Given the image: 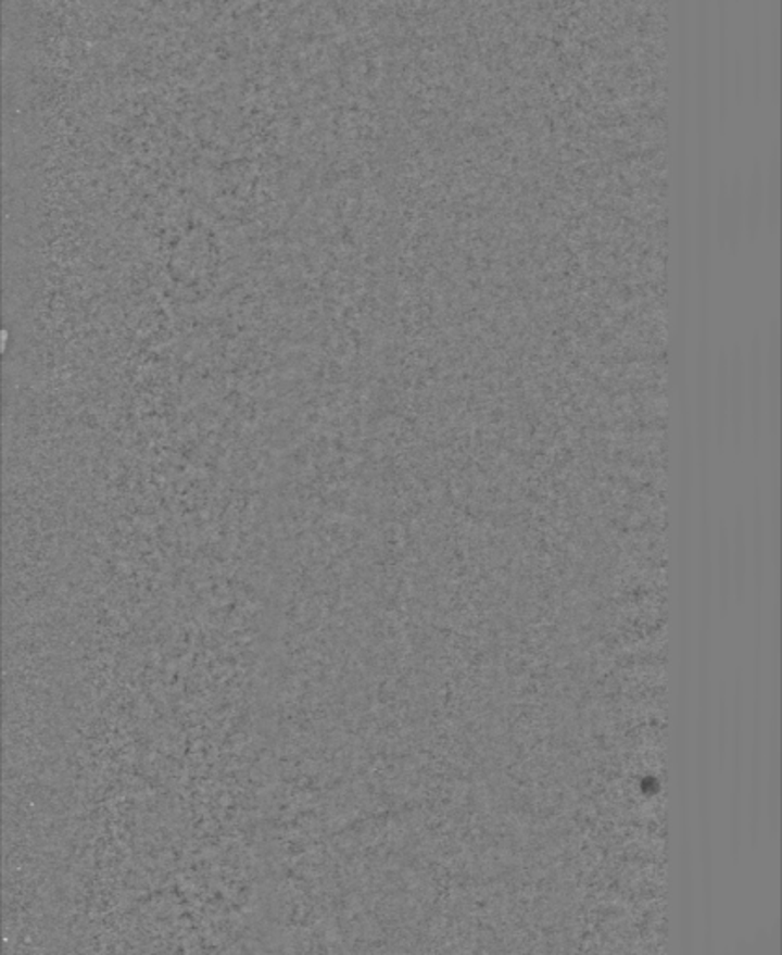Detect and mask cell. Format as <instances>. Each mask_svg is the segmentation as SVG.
<instances>
[{"mask_svg":"<svg viewBox=\"0 0 782 955\" xmlns=\"http://www.w3.org/2000/svg\"><path fill=\"white\" fill-rule=\"evenodd\" d=\"M745 385H747V418H749L751 450L760 454L766 437V389H764V338L758 330L751 337L745 355Z\"/></svg>","mask_w":782,"mask_h":955,"instance_id":"cell-1","label":"cell"},{"mask_svg":"<svg viewBox=\"0 0 782 955\" xmlns=\"http://www.w3.org/2000/svg\"><path fill=\"white\" fill-rule=\"evenodd\" d=\"M764 389H766V436L773 447V460L779 450L781 433V329L773 319L768 327L764 345Z\"/></svg>","mask_w":782,"mask_h":955,"instance_id":"cell-2","label":"cell"},{"mask_svg":"<svg viewBox=\"0 0 782 955\" xmlns=\"http://www.w3.org/2000/svg\"><path fill=\"white\" fill-rule=\"evenodd\" d=\"M729 353V437L736 452H742L747 424V385L745 353L740 343H732Z\"/></svg>","mask_w":782,"mask_h":955,"instance_id":"cell-3","label":"cell"},{"mask_svg":"<svg viewBox=\"0 0 782 955\" xmlns=\"http://www.w3.org/2000/svg\"><path fill=\"white\" fill-rule=\"evenodd\" d=\"M711 355H709L708 329L701 327L698 356H696V439L698 452L708 454L711 439Z\"/></svg>","mask_w":782,"mask_h":955,"instance_id":"cell-4","label":"cell"},{"mask_svg":"<svg viewBox=\"0 0 782 955\" xmlns=\"http://www.w3.org/2000/svg\"><path fill=\"white\" fill-rule=\"evenodd\" d=\"M711 436L717 449L723 450L729 441V353H717L711 372Z\"/></svg>","mask_w":782,"mask_h":955,"instance_id":"cell-5","label":"cell"},{"mask_svg":"<svg viewBox=\"0 0 782 955\" xmlns=\"http://www.w3.org/2000/svg\"><path fill=\"white\" fill-rule=\"evenodd\" d=\"M743 210H745L743 239L755 244L764 228V172L760 163H755L749 174V181L743 184Z\"/></svg>","mask_w":782,"mask_h":955,"instance_id":"cell-6","label":"cell"},{"mask_svg":"<svg viewBox=\"0 0 782 955\" xmlns=\"http://www.w3.org/2000/svg\"><path fill=\"white\" fill-rule=\"evenodd\" d=\"M743 228H745V210H743V179L740 174L729 181V225H727V239L724 251L730 256H736L743 241Z\"/></svg>","mask_w":782,"mask_h":955,"instance_id":"cell-7","label":"cell"},{"mask_svg":"<svg viewBox=\"0 0 782 955\" xmlns=\"http://www.w3.org/2000/svg\"><path fill=\"white\" fill-rule=\"evenodd\" d=\"M764 225L775 236L781 226V179H779V152L773 148L769 159L768 174L764 179Z\"/></svg>","mask_w":782,"mask_h":955,"instance_id":"cell-8","label":"cell"},{"mask_svg":"<svg viewBox=\"0 0 782 955\" xmlns=\"http://www.w3.org/2000/svg\"><path fill=\"white\" fill-rule=\"evenodd\" d=\"M727 225H729V179H719V191H717L716 200V217H714V226H716L717 243L724 251V239H727Z\"/></svg>","mask_w":782,"mask_h":955,"instance_id":"cell-9","label":"cell"}]
</instances>
